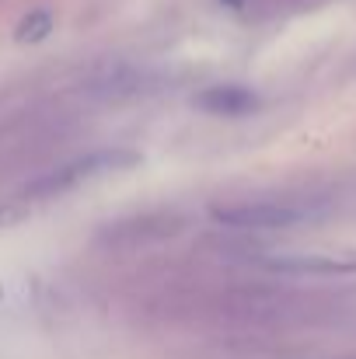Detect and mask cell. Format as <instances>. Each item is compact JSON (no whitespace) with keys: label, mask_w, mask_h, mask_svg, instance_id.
<instances>
[{"label":"cell","mask_w":356,"mask_h":359,"mask_svg":"<svg viewBox=\"0 0 356 359\" xmlns=\"http://www.w3.org/2000/svg\"><path fill=\"white\" fill-rule=\"evenodd\" d=\"M133 161H136V154H126V150H95V154L77 157V161H70V164H63V168H56V171L39 175L32 185H25L21 199H25V203H49V199L70 196V192H77L81 185H88V182H95V178L116 171L122 164H133Z\"/></svg>","instance_id":"2"},{"label":"cell","mask_w":356,"mask_h":359,"mask_svg":"<svg viewBox=\"0 0 356 359\" xmlns=\"http://www.w3.org/2000/svg\"><path fill=\"white\" fill-rule=\"evenodd\" d=\"M196 109H203L206 116L241 119V116H251L258 109V95L244 84H213V88L196 95Z\"/></svg>","instance_id":"4"},{"label":"cell","mask_w":356,"mask_h":359,"mask_svg":"<svg viewBox=\"0 0 356 359\" xmlns=\"http://www.w3.org/2000/svg\"><path fill=\"white\" fill-rule=\"evenodd\" d=\"M178 231H182V220L175 213H143V217L109 224L98 241L109 244V248H119V251H140V248H150V244L175 238Z\"/></svg>","instance_id":"3"},{"label":"cell","mask_w":356,"mask_h":359,"mask_svg":"<svg viewBox=\"0 0 356 359\" xmlns=\"http://www.w3.org/2000/svg\"><path fill=\"white\" fill-rule=\"evenodd\" d=\"M318 213V199L308 196H244V199H228L213 203L210 217L213 224L228 231H283L294 224H304Z\"/></svg>","instance_id":"1"}]
</instances>
